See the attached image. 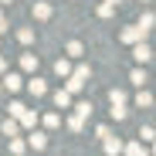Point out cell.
Returning a JSON list of instances; mask_svg holds the SVG:
<instances>
[{
    "label": "cell",
    "mask_w": 156,
    "mask_h": 156,
    "mask_svg": "<svg viewBox=\"0 0 156 156\" xmlns=\"http://www.w3.org/2000/svg\"><path fill=\"white\" fill-rule=\"evenodd\" d=\"M88 75H92V68H88V65H78V68H71V75L65 78V92H68V95H78V92L85 88Z\"/></svg>",
    "instance_id": "obj_1"
},
{
    "label": "cell",
    "mask_w": 156,
    "mask_h": 156,
    "mask_svg": "<svg viewBox=\"0 0 156 156\" xmlns=\"http://www.w3.org/2000/svg\"><path fill=\"white\" fill-rule=\"evenodd\" d=\"M119 37H122L126 44H136V41H146V31L139 27V24H133V27H126V31H122Z\"/></svg>",
    "instance_id": "obj_2"
},
{
    "label": "cell",
    "mask_w": 156,
    "mask_h": 156,
    "mask_svg": "<svg viewBox=\"0 0 156 156\" xmlns=\"http://www.w3.org/2000/svg\"><path fill=\"white\" fill-rule=\"evenodd\" d=\"M133 58H136L139 65H146V61L153 58V48H149L146 41H136V44H133Z\"/></svg>",
    "instance_id": "obj_3"
},
{
    "label": "cell",
    "mask_w": 156,
    "mask_h": 156,
    "mask_svg": "<svg viewBox=\"0 0 156 156\" xmlns=\"http://www.w3.org/2000/svg\"><path fill=\"white\" fill-rule=\"evenodd\" d=\"M20 85H24V78L14 75V71H7V75H4V82H0V88H4V92H20Z\"/></svg>",
    "instance_id": "obj_4"
},
{
    "label": "cell",
    "mask_w": 156,
    "mask_h": 156,
    "mask_svg": "<svg viewBox=\"0 0 156 156\" xmlns=\"http://www.w3.org/2000/svg\"><path fill=\"white\" fill-rule=\"evenodd\" d=\"M102 149H105V156H119V153H122V139H115V136L109 133L105 139H102Z\"/></svg>",
    "instance_id": "obj_5"
},
{
    "label": "cell",
    "mask_w": 156,
    "mask_h": 156,
    "mask_svg": "<svg viewBox=\"0 0 156 156\" xmlns=\"http://www.w3.org/2000/svg\"><path fill=\"white\" fill-rule=\"evenodd\" d=\"M17 126H20V129H34V126H37V112H34V109H24V112L17 115Z\"/></svg>",
    "instance_id": "obj_6"
},
{
    "label": "cell",
    "mask_w": 156,
    "mask_h": 156,
    "mask_svg": "<svg viewBox=\"0 0 156 156\" xmlns=\"http://www.w3.org/2000/svg\"><path fill=\"white\" fill-rule=\"evenodd\" d=\"M51 17V4L48 0H34V20H48Z\"/></svg>",
    "instance_id": "obj_7"
},
{
    "label": "cell",
    "mask_w": 156,
    "mask_h": 156,
    "mask_svg": "<svg viewBox=\"0 0 156 156\" xmlns=\"http://www.w3.org/2000/svg\"><path fill=\"white\" fill-rule=\"evenodd\" d=\"M27 92H31L34 98H41V95L48 92V82H44V78H31V82H27Z\"/></svg>",
    "instance_id": "obj_8"
},
{
    "label": "cell",
    "mask_w": 156,
    "mask_h": 156,
    "mask_svg": "<svg viewBox=\"0 0 156 156\" xmlns=\"http://www.w3.org/2000/svg\"><path fill=\"white\" fill-rule=\"evenodd\" d=\"M20 68L24 71H37V55H34V51H24V55H20Z\"/></svg>",
    "instance_id": "obj_9"
},
{
    "label": "cell",
    "mask_w": 156,
    "mask_h": 156,
    "mask_svg": "<svg viewBox=\"0 0 156 156\" xmlns=\"http://www.w3.org/2000/svg\"><path fill=\"white\" fill-rule=\"evenodd\" d=\"M122 153H126V156H149V153L143 149V143H139V139H133V143H126V146H122Z\"/></svg>",
    "instance_id": "obj_10"
},
{
    "label": "cell",
    "mask_w": 156,
    "mask_h": 156,
    "mask_svg": "<svg viewBox=\"0 0 156 156\" xmlns=\"http://www.w3.org/2000/svg\"><path fill=\"white\" fill-rule=\"evenodd\" d=\"M27 146H31V149H44V146H48V136H44V133H34V129H31Z\"/></svg>",
    "instance_id": "obj_11"
},
{
    "label": "cell",
    "mask_w": 156,
    "mask_h": 156,
    "mask_svg": "<svg viewBox=\"0 0 156 156\" xmlns=\"http://www.w3.org/2000/svg\"><path fill=\"white\" fill-rule=\"evenodd\" d=\"M0 129H4V136H7V139H10V136H20L17 119H4V122H0Z\"/></svg>",
    "instance_id": "obj_12"
},
{
    "label": "cell",
    "mask_w": 156,
    "mask_h": 156,
    "mask_svg": "<svg viewBox=\"0 0 156 156\" xmlns=\"http://www.w3.org/2000/svg\"><path fill=\"white\" fill-rule=\"evenodd\" d=\"M65 55H68V58H82V55H85V44H82V41H68Z\"/></svg>",
    "instance_id": "obj_13"
},
{
    "label": "cell",
    "mask_w": 156,
    "mask_h": 156,
    "mask_svg": "<svg viewBox=\"0 0 156 156\" xmlns=\"http://www.w3.org/2000/svg\"><path fill=\"white\" fill-rule=\"evenodd\" d=\"M55 105H58V109H71V95H68L65 88H58V92H55Z\"/></svg>",
    "instance_id": "obj_14"
},
{
    "label": "cell",
    "mask_w": 156,
    "mask_h": 156,
    "mask_svg": "<svg viewBox=\"0 0 156 156\" xmlns=\"http://www.w3.org/2000/svg\"><path fill=\"white\" fill-rule=\"evenodd\" d=\"M129 82H133V85H139V88H143V85L149 82V75H146L143 68H133V75H129Z\"/></svg>",
    "instance_id": "obj_15"
},
{
    "label": "cell",
    "mask_w": 156,
    "mask_h": 156,
    "mask_svg": "<svg viewBox=\"0 0 156 156\" xmlns=\"http://www.w3.org/2000/svg\"><path fill=\"white\" fill-rule=\"evenodd\" d=\"M24 149H27V139H20V136H10V153H14V156H20Z\"/></svg>",
    "instance_id": "obj_16"
},
{
    "label": "cell",
    "mask_w": 156,
    "mask_h": 156,
    "mask_svg": "<svg viewBox=\"0 0 156 156\" xmlns=\"http://www.w3.org/2000/svg\"><path fill=\"white\" fill-rule=\"evenodd\" d=\"M55 75H61V78H68V75H71V65H68V58H58V61H55Z\"/></svg>",
    "instance_id": "obj_17"
},
{
    "label": "cell",
    "mask_w": 156,
    "mask_h": 156,
    "mask_svg": "<svg viewBox=\"0 0 156 156\" xmlns=\"http://www.w3.org/2000/svg\"><path fill=\"white\" fill-rule=\"evenodd\" d=\"M112 14H115V4H109V0H102V4H98V17H102V20H109Z\"/></svg>",
    "instance_id": "obj_18"
},
{
    "label": "cell",
    "mask_w": 156,
    "mask_h": 156,
    "mask_svg": "<svg viewBox=\"0 0 156 156\" xmlns=\"http://www.w3.org/2000/svg\"><path fill=\"white\" fill-rule=\"evenodd\" d=\"M68 129H71V133H82V129H85V119L82 115H68V122H65Z\"/></svg>",
    "instance_id": "obj_19"
},
{
    "label": "cell",
    "mask_w": 156,
    "mask_h": 156,
    "mask_svg": "<svg viewBox=\"0 0 156 156\" xmlns=\"http://www.w3.org/2000/svg\"><path fill=\"white\" fill-rule=\"evenodd\" d=\"M17 41L20 44H34V27H20L17 31Z\"/></svg>",
    "instance_id": "obj_20"
},
{
    "label": "cell",
    "mask_w": 156,
    "mask_h": 156,
    "mask_svg": "<svg viewBox=\"0 0 156 156\" xmlns=\"http://www.w3.org/2000/svg\"><path fill=\"white\" fill-rule=\"evenodd\" d=\"M41 122H44V129H58V126H61V115H58V112H48Z\"/></svg>",
    "instance_id": "obj_21"
},
{
    "label": "cell",
    "mask_w": 156,
    "mask_h": 156,
    "mask_svg": "<svg viewBox=\"0 0 156 156\" xmlns=\"http://www.w3.org/2000/svg\"><path fill=\"white\" fill-rule=\"evenodd\" d=\"M153 24H156V17H153V10H146V14L139 17V27H143V31L149 34V31H153Z\"/></svg>",
    "instance_id": "obj_22"
},
{
    "label": "cell",
    "mask_w": 156,
    "mask_h": 156,
    "mask_svg": "<svg viewBox=\"0 0 156 156\" xmlns=\"http://www.w3.org/2000/svg\"><path fill=\"white\" fill-rule=\"evenodd\" d=\"M109 102H112V105H126V92L122 88H112L109 92Z\"/></svg>",
    "instance_id": "obj_23"
},
{
    "label": "cell",
    "mask_w": 156,
    "mask_h": 156,
    "mask_svg": "<svg viewBox=\"0 0 156 156\" xmlns=\"http://www.w3.org/2000/svg\"><path fill=\"white\" fill-rule=\"evenodd\" d=\"M75 115L88 119V115H92V102H78V105H75Z\"/></svg>",
    "instance_id": "obj_24"
},
{
    "label": "cell",
    "mask_w": 156,
    "mask_h": 156,
    "mask_svg": "<svg viewBox=\"0 0 156 156\" xmlns=\"http://www.w3.org/2000/svg\"><path fill=\"white\" fill-rule=\"evenodd\" d=\"M136 105H139V109H149V105H153V95H149V92H139V95H136Z\"/></svg>",
    "instance_id": "obj_25"
},
{
    "label": "cell",
    "mask_w": 156,
    "mask_h": 156,
    "mask_svg": "<svg viewBox=\"0 0 156 156\" xmlns=\"http://www.w3.org/2000/svg\"><path fill=\"white\" fill-rule=\"evenodd\" d=\"M24 109H27L24 102H10V105H7V115H10V119H17V115H20Z\"/></svg>",
    "instance_id": "obj_26"
},
{
    "label": "cell",
    "mask_w": 156,
    "mask_h": 156,
    "mask_svg": "<svg viewBox=\"0 0 156 156\" xmlns=\"http://www.w3.org/2000/svg\"><path fill=\"white\" fill-rule=\"evenodd\" d=\"M153 139H156L153 126H143V129H139V143H153Z\"/></svg>",
    "instance_id": "obj_27"
},
{
    "label": "cell",
    "mask_w": 156,
    "mask_h": 156,
    "mask_svg": "<svg viewBox=\"0 0 156 156\" xmlns=\"http://www.w3.org/2000/svg\"><path fill=\"white\" fill-rule=\"evenodd\" d=\"M109 112H112V119H115V122H122V119L129 115V109H126V105H112Z\"/></svg>",
    "instance_id": "obj_28"
},
{
    "label": "cell",
    "mask_w": 156,
    "mask_h": 156,
    "mask_svg": "<svg viewBox=\"0 0 156 156\" xmlns=\"http://www.w3.org/2000/svg\"><path fill=\"white\" fill-rule=\"evenodd\" d=\"M4 71H7V58H4V55H0V75H4Z\"/></svg>",
    "instance_id": "obj_29"
},
{
    "label": "cell",
    "mask_w": 156,
    "mask_h": 156,
    "mask_svg": "<svg viewBox=\"0 0 156 156\" xmlns=\"http://www.w3.org/2000/svg\"><path fill=\"white\" fill-rule=\"evenodd\" d=\"M7 4H14V0H0V7H7Z\"/></svg>",
    "instance_id": "obj_30"
},
{
    "label": "cell",
    "mask_w": 156,
    "mask_h": 156,
    "mask_svg": "<svg viewBox=\"0 0 156 156\" xmlns=\"http://www.w3.org/2000/svg\"><path fill=\"white\" fill-rule=\"evenodd\" d=\"M109 4H115V7H119V4H122V0H109Z\"/></svg>",
    "instance_id": "obj_31"
},
{
    "label": "cell",
    "mask_w": 156,
    "mask_h": 156,
    "mask_svg": "<svg viewBox=\"0 0 156 156\" xmlns=\"http://www.w3.org/2000/svg\"><path fill=\"white\" fill-rule=\"evenodd\" d=\"M143 4H149V0H143Z\"/></svg>",
    "instance_id": "obj_32"
},
{
    "label": "cell",
    "mask_w": 156,
    "mask_h": 156,
    "mask_svg": "<svg viewBox=\"0 0 156 156\" xmlns=\"http://www.w3.org/2000/svg\"><path fill=\"white\" fill-rule=\"evenodd\" d=\"M0 17H4V10H0Z\"/></svg>",
    "instance_id": "obj_33"
}]
</instances>
